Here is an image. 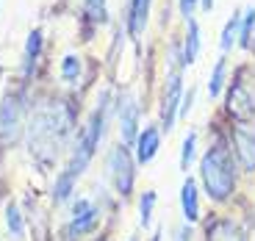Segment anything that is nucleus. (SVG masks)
<instances>
[{
	"instance_id": "1",
	"label": "nucleus",
	"mask_w": 255,
	"mask_h": 241,
	"mask_svg": "<svg viewBox=\"0 0 255 241\" xmlns=\"http://www.w3.org/2000/svg\"><path fill=\"white\" fill-rule=\"evenodd\" d=\"M200 169V183L203 191L214 205H228L233 203V197L239 191V180H242V169H239L233 150L228 144L222 120L214 122V139L208 141L205 152L197 158Z\"/></svg>"
},
{
	"instance_id": "2",
	"label": "nucleus",
	"mask_w": 255,
	"mask_h": 241,
	"mask_svg": "<svg viewBox=\"0 0 255 241\" xmlns=\"http://www.w3.org/2000/svg\"><path fill=\"white\" fill-rule=\"evenodd\" d=\"M72 117L64 103H39L28 120V150L42 166H53L61 152L67 133L72 130Z\"/></svg>"
},
{
	"instance_id": "3",
	"label": "nucleus",
	"mask_w": 255,
	"mask_h": 241,
	"mask_svg": "<svg viewBox=\"0 0 255 241\" xmlns=\"http://www.w3.org/2000/svg\"><path fill=\"white\" fill-rule=\"evenodd\" d=\"M183 53H180V39H175L172 45L166 47V72H164V83H161V97H158V127L161 133H172L178 125V111H180V100H183Z\"/></svg>"
},
{
	"instance_id": "4",
	"label": "nucleus",
	"mask_w": 255,
	"mask_h": 241,
	"mask_svg": "<svg viewBox=\"0 0 255 241\" xmlns=\"http://www.w3.org/2000/svg\"><path fill=\"white\" fill-rule=\"evenodd\" d=\"M222 117L230 122H255V64H239L230 72L228 89H225Z\"/></svg>"
},
{
	"instance_id": "5",
	"label": "nucleus",
	"mask_w": 255,
	"mask_h": 241,
	"mask_svg": "<svg viewBox=\"0 0 255 241\" xmlns=\"http://www.w3.org/2000/svg\"><path fill=\"white\" fill-rule=\"evenodd\" d=\"M136 158L133 150L128 144H114L109 150V158H106V175L111 180V189L120 200H130L133 197V186H136Z\"/></svg>"
},
{
	"instance_id": "6",
	"label": "nucleus",
	"mask_w": 255,
	"mask_h": 241,
	"mask_svg": "<svg viewBox=\"0 0 255 241\" xmlns=\"http://www.w3.org/2000/svg\"><path fill=\"white\" fill-rule=\"evenodd\" d=\"M225 125V136H228V144L233 150V158H236L242 175H255V125L247 122H230L225 117H219Z\"/></svg>"
},
{
	"instance_id": "7",
	"label": "nucleus",
	"mask_w": 255,
	"mask_h": 241,
	"mask_svg": "<svg viewBox=\"0 0 255 241\" xmlns=\"http://www.w3.org/2000/svg\"><path fill=\"white\" fill-rule=\"evenodd\" d=\"M203 241H253L250 228L233 214H211L203 219Z\"/></svg>"
},
{
	"instance_id": "8",
	"label": "nucleus",
	"mask_w": 255,
	"mask_h": 241,
	"mask_svg": "<svg viewBox=\"0 0 255 241\" xmlns=\"http://www.w3.org/2000/svg\"><path fill=\"white\" fill-rule=\"evenodd\" d=\"M22 108H25V100L17 92H8L0 103V141L8 144V141H17L22 136Z\"/></svg>"
},
{
	"instance_id": "9",
	"label": "nucleus",
	"mask_w": 255,
	"mask_h": 241,
	"mask_svg": "<svg viewBox=\"0 0 255 241\" xmlns=\"http://www.w3.org/2000/svg\"><path fill=\"white\" fill-rule=\"evenodd\" d=\"M117 125H120V139L133 150V141L141 130V106L133 95H120L117 97Z\"/></svg>"
},
{
	"instance_id": "10",
	"label": "nucleus",
	"mask_w": 255,
	"mask_h": 241,
	"mask_svg": "<svg viewBox=\"0 0 255 241\" xmlns=\"http://www.w3.org/2000/svg\"><path fill=\"white\" fill-rule=\"evenodd\" d=\"M161 144H164V133H161V127L155 125V122H150V125H144L139 130V136H136L133 141V158L139 166L150 164V161L158 155Z\"/></svg>"
},
{
	"instance_id": "11",
	"label": "nucleus",
	"mask_w": 255,
	"mask_h": 241,
	"mask_svg": "<svg viewBox=\"0 0 255 241\" xmlns=\"http://www.w3.org/2000/svg\"><path fill=\"white\" fill-rule=\"evenodd\" d=\"M100 214H103V208L92 203L89 208L83 211V214L70 216V222L64 225V230H61L64 239H67V241H78V239H83V236L95 233V230H97V222H100Z\"/></svg>"
},
{
	"instance_id": "12",
	"label": "nucleus",
	"mask_w": 255,
	"mask_h": 241,
	"mask_svg": "<svg viewBox=\"0 0 255 241\" xmlns=\"http://www.w3.org/2000/svg\"><path fill=\"white\" fill-rule=\"evenodd\" d=\"M180 214H183V222L197 225L203 222V205H200V189L197 180L186 175L183 183H180Z\"/></svg>"
},
{
	"instance_id": "13",
	"label": "nucleus",
	"mask_w": 255,
	"mask_h": 241,
	"mask_svg": "<svg viewBox=\"0 0 255 241\" xmlns=\"http://www.w3.org/2000/svg\"><path fill=\"white\" fill-rule=\"evenodd\" d=\"M150 8H153V0H128V11H125V28L133 39H139L147 28V19H150Z\"/></svg>"
},
{
	"instance_id": "14",
	"label": "nucleus",
	"mask_w": 255,
	"mask_h": 241,
	"mask_svg": "<svg viewBox=\"0 0 255 241\" xmlns=\"http://www.w3.org/2000/svg\"><path fill=\"white\" fill-rule=\"evenodd\" d=\"M200 47H203V31H200L197 17H191V19H186V31H183V39H180V53H183L186 67L197 64Z\"/></svg>"
},
{
	"instance_id": "15",
	"label": "nucleus",
	"mask_w": 255,
	"mask_h": 241,
	"mask_svg": "<svg viewBox=\"0 0 255 241\" xmlns=\"http://www.w3.org/2000/svg\"><path fill=\"white\" fill-rule=\"evenodd\" d=\"M228 81H230V61H228V56L219 53L217 64H214L211 72H208V97H211V100H219V97L225 95Z\"/></svg>"
},
{
	"instance_id": "16",
	"label": "nucleus",
	"mask_w": 255,
	"mask_h": 241,
	"mask_svg": "<svg viewBox=\"0 0 255 241\" xmlns=\"http://www.w3.org/2000/svg\"><path fill=\"white\" fill-rule=\"evenodd\" d=\"M42 45H45V33H42V28H33L25 39V50H22V75L25 78L31 75L33 64L42 56Z\"/></svg>"
},
{
	"instance_id": "17",
	"label": "nucleus",
	"mask_w": 255,
	"mask_h": 241,
	"mask_svg": "<svg viewBox=\"0 0 255 241\" xmlns=\"http://www.w3.org/2000/svg\"><path fill=\"white\" fill-rule=\"evenodd\" d=\"M242 11L244 8H236V11L228 17V22H225L222 33H219V53L222 56H228L233 47L239 45V28H242Z\"/></svg>"
},
{
	"instance_id": "18",
	"label": "nucleus",
	"mask_w": 255,
	"mask_h": 241,
	"mask_svg": "<svg viewBox=\"0 0 255 241\" xmlns=\"http://www.w3.org/2000/svg\"><path fill=\"white\" fill-rule=\"evenodd\" d=\"M75 186H78V175L64 166V169L56 175V183H53V191H50L53 203H56V205L67 203V200L72 197V191H75Z\"/></svg>"
},
{
	"instance_id": "19",
	"label": "nucleus",
	"mask_w": 255,
	"mask_h": 241,
	"mask_svg": "<svg viewBox=\"0 0 255 241\" xmlns=\"http://www.w3.org/2000/svg\"><path fill=\"white\" fill-rule=\"evenodd\" d=\"M197 144H200V133L194 127L186 130L183 144H180V172H183V175H189V169L194 166V161H197Z\"/></svg>"
},
{
	"instance_id": "20",
	"label": "nucleus",
	"mask_w": 255,
	"mask_h": 241,
	"mask_svg": "<svg viewBox=\"0 0 255 241\" xmlns=\"http://www.w3.org/2000/svg\"><path fill=\"white\" fill-rule=\"evenodd\" d=\"M255 45V8H244L242 11V28H239V50L250 53Z\"/></svg>"
},
{
	"instance_id": "21",
	"label": "nucleus",
	"mask_w": 255,
	"mask_h": 241,
	"mask_svg": "<svg viewBox=\"0 0 255 241\" xmlns=\"http://www.w3.org/2000/svg\"><path fill=\"white\" fill-rule=\"evenodd\" d=\"M3 216H6L8 236H11L14 241H19L22 236H25V219H22V211L17 208V203H8L6 211H3Z\"/></svg>"
},
{
	"instance_id": "22",
	"label": "nucleus",
	"mask_w": 255,
	"mask_h": 241,
	"mask_svg": "<svg viewBox=\"0 0 255 241\" xmlns=\"http://www.w3.org/2000/svg\"><path fill=\"white\" fill-rule=\"evenodd\" d=\"M155 203H158V194L153 189H144L139 194V225L141 228H150L153 225V211H155Z\"/></svg>"
},
{
	"instance_id": "23",
	"label": "nucleus",
	"mask_w": 255,
	"mask_h": 241,
	"mask_svg": "<svg viewBox=\"0 0 255 241\" xmlns=\"http://www.w3.org/2000/svg\"><path fill=\"white\" fill-rule=\"evenodd\" d=\"M81 72H83V64H81V56L75 53H67L61 58V78L67 83H78L81 81Z\"/></svg>"
},
{
	"instance_id": "24",
	"label": "nucleus",
	"mask_w": 255,
	"mask_h": 241,
	"mask_svg": "<svg viewBox=\"0 0 255 241\" xmlns=\"http://www.w3.org/2000/svg\"><path fill=\"white\" fill-rule=\"evenodd\" d=\"M194 100H197V86H189L183 92V100H180V111H178V120H186L194 108Z\"/></svg>"
},
{
	"instance_id": "25",
	"label": "nucleus",
	"mask_w": 255,
	"mask_h": 241,
	"mask_svg": "<svg viewBox=\"0 0 255 241\" xmlns=\"http://www.w3.org/2000/svg\"><path fill=\"white\" fill-rule=\"evenodd\" d=\"M197 8H200V0H178V14L183 17V22L194 17V14H197Z\"/></svg>"
},
{
	"instance_id": "26",
	"label": "nucleus",
	"mask_w": 255,
	"mask_h": 241,
	"mask_svg": "<svg viewBox=\"0 0 255 241\" xmlns=\"http://www.w3.org/2000/svg\"><path fill=\"white\" fill-rule=\"evenodd\" d=\"M191 239H194V225L180 222L178 228H175V233H172V241H191Z\"/></svg>"
},
{
	"instance_id": "27",
	"label": "nucleus",
	"mask_w": 255,
	"mask_h": 241,
	"mask_svg": "<svg viewBox=\"0 0 255 241\" xmlns=\"http://www.w3.org/2000/svg\"><path fill=\"white\" fill-rule=\"evenodd\" d=\"M214 6H217V0H200V11H203V14H211V11H214Z\"/></svg>"
},
{
	"instance_id": "28",
	"label": "nucleus",
	"mask_w": 255,
	"mask_h": 241,
	"mask_svg": "<svg viewBox=\"0 0 255 241\" xmlns=\"http://www.w3.org/2000/svg\"><path fill=\"white\" fill-rule=\"evenodd\" d=\"M150 241H164V230L155 228V230H153V236H150Z\"/></svg>"
},
{
	"instance_id": "29",
	"label": "nucleus",
	"mask_w": 255,
	"mask_h": 241,
	"mask_svg": "<svg viewBox=\"0 0 255 241\" xmlns=\"http://www.w3.org/2000/svg\"><path fill=\"white\" fill-rule=\"evenodd\" d=\"M95 241H109V239H106V236H103V239H95Z\"/></svg>"
},
{
	"instance_id": "30",
	"label": "nucleus",
	"mask_w": 255,
	"mask_h": 241,
	"mask_svg": "<svg viewBox=\"0 0 255 241\" xmlns=\"http://www.w3.org/2000/svg\"><path fill=\"white\" fill-rule=\"evenodd\" d=\"M250 53H255V45H253V50H250Z\"/></svg>"
}]
</instances>
